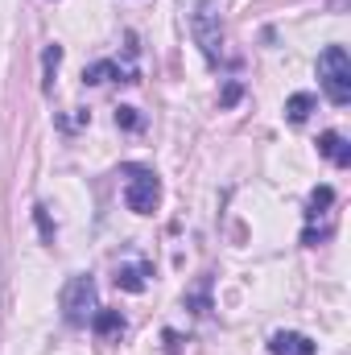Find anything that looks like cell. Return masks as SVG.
I'll list each match as a JSON object with an SVG mask.
<instances>
[{
	"instance_id": "cell-10",
	"label": "cell",
	"mask_w": 351,
	"mask_h": 355,
	"mask_svg": "<svg viewBox=\"0 0 351 355\" xmlns=\"http://www.w3.org/2000/svg\"><path fill=\"white\" fill-rule=\"evenodd\" d=\"M58 62H62V46H46V54H42V71H46V79H42V91L54 87V71H58Z\"/></svg>"
},
{
	"instance_id": "cell-1",
	"label": "cell",
	"mask_w": 351,
	"mask_h": 355,
	"mask_svg": "<svg viewBox=\"0 0 351 355\" xmlns=\"http://www.w3.org/2000/svg\"><path fill=\"white\" fill-rule=\"evenodd\" d=\"M318 83H323L327 99L335 107H348L351 103V54L343 46H327L318 54Z\"/></svg>"
},
{
	"instance_id": "cell-9",
	"label": "cell",
	"mask_w": 351,
	"mask_h": 355,
	"mask_svg": "<svg viewBox=\"0 0 351 355\" xmlns=\"http://www.w3.org/2000/svg\"><path fill=\"white\" fill-rule=\"evenodd\" d=\"M116 285H120L124 293H141V289H145V268H132V265L116 268Z\"/></svg>"
},
{
	"instance_id": "cell-7",
	"label": "cell",
	"mask_w": 351,
	"mask_h": 355,
	"mask_svg": "<svg viewBox=\"0 0 351 355\" xmlns=\"http://www.w3.org/2000/svg\"><path fill=\"white\" fill-rule=\"evenodd\" d=\"M314 107H318V99H314L310 91H298V95L285 99V120H289V124H306Z\"/></svg>"
},
{
	"instance_id": "cell-3",
	"label": "cell",
	"mask_w": 351,
	"mask_h": 355,
	"mask_svg": "<svg viewBox=\"0 0 351 355\" xmlns=\"http://www.w3.org/2000/svg\"><path fill=\"white\" fill-rule=\"evenodd\" d=\"M99 306H95V281H91L87 272H79V277H71L67 285H62V318L71 322V327H91V314H95Z\"/></svg>"
},
{
	"instance_id": "cell-12",
	"label": "cell",
	"mask_w": 351,
	"mask_h": 355,
	"mask_svg": "<svg viewBox=\"0 0 351 355\" xmlns=\"http://www.w3.org/2000/svg\"><path fill=\"white\" fill-rule=\"evenodd\" d=\"M331 202H335V190H331V186H318V190L310 194V219H318Z\"/></svg>"
},
{
	"instance_id": "cell-15",
	"label": "cell",
	"mask_w": 351,
	"mask_h": 355,
	"mask_svg": "<svg viewBox=\"0 0 351 355\" xmlns=\"http://www.w3.org/2000/svg\"><path fill=\"white\" fill-rule=\"evenodd\" d=\"M240 95H244V87H240V83L232 79L228 87L219 91V107H236V103H240Z\"/></svg>"
},
{
	"instance_id": "cell-14",
	"label": "cell",
	"mask_w": 351,
	"mask_h": 355,
	"mask_svg": "<svg viewBox=\"0 0 351 355\" xmlns=\"http://www.w3.org/2000/svg\"><path fill=\"white\" fill-rule=\"evenodd\" d=\"M33 219H37V232H42V240H46V244H54V236H58V232H54V223H50L46 207H33Z\"/></svg>"
},
{
	"instance_id": "cell-11",
	"label": "cell",
	"mask_w": 351,
	"mask_h": 355,
	"mask_svg": "<svg viewBox=\"0 0 351 355\" xmlns=\"http://www.w3.org/2000/svg\"><path fill=\"white\" fill-rule=\"evenodd\" d=\"M108 79H120L116 62H91L87 71H83V83H108Z\"/></svg>"
},
{
	"instance_id": "cell-16",
	"label": "cell",
	"mask_w": 351,
	"mask_h": 355,
	"mask_svg": "<svg viewBox=\"0 0 351 355\" xmlns=\"http://www.w3.org/2000/svg\"><path fill=\"white\" fill-rule=\"evenodd\" d=\"M178 347H182V343H178V335H174V331H166V352H178Z\"/></svg>"
},
{
	"instance_id": "cell-4",
	"label": "cell",
	"mask_w": 351,
	"mask_h": 355,
	"mask_svg": "<svg viewBox=\"0 0 351 355\" xmlns=\"http://www.w3.org/2000/svg\"><path fill=\"white\" fill-rule=\"evenodd\" d=\"M124 202H128V211H137V215H153L157 202H162V182H157V174L132 166V170H128V182H124Z\"/></svg>"
},
{
	"instance_id": "cell-13",
	"label": "cell",
	"mask_w": 351,
	"mask_h": 355,
	"mask_svg": "<svg viewBox=\"0 0 351 355\" xmlns=\"http://www.w3.org/2000/svg\"><path fill=\"white\" fill-rule=\"evenodd\" d=\"M116 124H120V128H128V132L145 128V120H141V112H137V107H120V112H116Z\"/></svg>"
},
{
	"instance_id": "cell-6",
	"label": "cell",
	"mask_w": 351,
	"mask_h": 355,
	"mask_svg": "<svg viewBox=\"0 0 351 355\" xmlns=\"http://www.w3.org/2000/svg\"><path fill=\"white\" fill-rule=\"evenodd\" d=\"M318 153H323L327 162H335L339 170H348L351 166V145H348L343 132H323V137H318Z\"/></svg>"
},
{
	"instance_id": "cell-5",
	"label": "cell",
	"mask_w": 351,
	"mask_h": 355,
	"mask_svg": "<svg viewBox=\"0 0 351 355\" xmlns=\"http://www.w3.org/2000/svg\"><path fill=\"white\" fill-rule=\"evenodd\" d=\"M268 352L273 355H314V343L306 335H298V331H277L268 339Z\"/></svg>"
},
{
	"instance_id": "cell-8",
	"label": "cell",
	"mask_w": 351,
	"mask_h": 355,
	"mask_svg": "<svg viewBox=\"0 0 351 355\" xmlns=\"http://www.w3.org/2000/svg\"><path fill=\"white\" fill-rule=\"evenodd\" d=\"M91 331H95V335H120V331H124L120 310H95V314H91Z\"/></svg>"
},
{
	"instance_id": "cell-2",
	"label": "cell",
	"mask_w": 351,
	"mask_h": 355,
	"mask_svg": "<svg viewBox=\"0 0 351 355\" xmlns=\"http://www.w3.org/2000/svg\"><path fill=\"white\" fill-rule=\"evenodd\" d=\"M190 33H194V46L203 50L207 62L223 58V25H219V12L211 8V0H198V8L190 12Z\"/></svg>"
}]
</instances>
